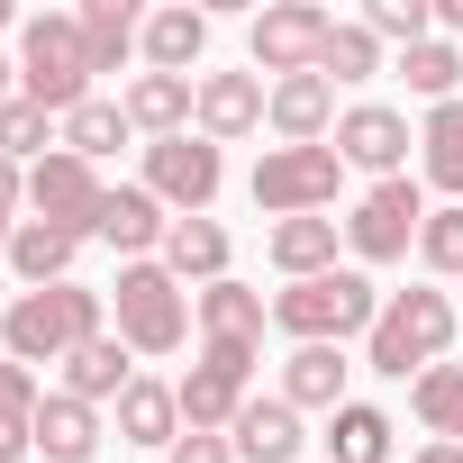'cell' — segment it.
I'll return each mask as SVG.
<instances>
[{"instance_id": "6da1fadb", "label": "cell", "mask_w": 463, "mask_h": 463, "mask_svg": "<svg viewBox=\"0 0 463 463\" xmlns=\"http://www.w3.org/2000/svg\"><path fill=\"white\" fill-rule=\"evenodd\" d=\"M454 327H463V309H454L436 282L382 291V318H373V336H364V373H382V382H418L427 364L454 354Z\"/></svg>"}, {"instance_id": "7a4b0ae2", "label": "cell", "mask_w": 463, "mask_h": 463, "mask_svg": "<svg viewBox=\"0 0 463 463\" xmlns=\"http://www.w3.org/2000/svg\"><path fill=\"white\" fill-rule=\"evenodd\" d=\"M109 327V291H82V282H55V291H19L0 309V354L10 364H64L73 345H91Z\"/></svg>"}, {"instance_id": "3957f363", "label": "cell", "mask_w": 463, "mask_h": 463, "mask_svg": "<svg viewBox=\"0 0 463 463\" xmlns=\"http://www.w3.org/2000/svg\"><path fill=\"white\" fill-rule=\"evenodd\" d=\"M373 318H382V291H373L364 264H336L318 282H282L273 291V327L291 345H345V336H373Z\"/></svg>"}, {"instance_id": "277c9868", "label": "cell", "mask_w": 463, "mask_h": 463, "mask_svg": "<svg viewBox=\"0 0 463 463\" xmlns=\"http://www.w3.org/2000/svg\"><path fill=\"white\" fill-rule=\"evenodd\" d=\"M19 100L73 118L91 100V55H82V19L73 10H37L19 19Z\"/></svg>"}, {"instance_id": "5b68a950", "label": "cell", "mask_w": 463, "mask_h": 463, "mask_svg": "<svg viewBox=\"0 0 463 463\" xmlns=\"http://www.w3.org/2000/svg\"><path fill=\"white\" fill-rule=\"evenodd\" d=\"M109 309H118L128 354H182V345H191V291H182L164 264H118Z\"/></svg>"}, {"instance_id": "8992f818", "label": "cell", "mask_w": 463, "mask_h": 463, "mask_svg": "<svg viewBox=\"0 0 463 463\" xmlns=\"http://www.w3.org/2000/svg\"><path fill=\"white\" fill-rule=\"evenodd\" d=\"M336 191H345L336 146H264V164H255V209L264 218H327Z\"/></svg>"}, {"instance_id": "52a82bcc", "label": "cell", "mask_w": 463, "mask_h": 463, "mask_svg": "<svg viewBox=\"0 0 463 463\" xmlns=\"http://www.w3.org/2000/svg\"><path fill=\"white\" fill-rule=\"evenodd\" d=\"M173 391H182V427L191 436H227L237 409L255 400V345H200V364Z\"/></svg>"}, {"instance_id": "ba28073f", "label": "cell", "mask_w": 463, "mask_h": 463, "mask_svg": "<svg viewBox=\"0 0 463 463\" xmlns=\"http://www.w3.org/2000/svg\"><path fill=\"white\" fill-rule=\"evenodd\" d=\"M327 37H336V19L318 0H273V10H255V28H246V55H255V73L291 82V73H318Z\"/></svg>"}, {"instance_id": "9c48e42d", "label": "cell", "mask_w": 463, "mask_h": 463, "mask_svg": "<svg viewBox=\"0 0 463 463\" xmlns=\"http://www.w3.org/2000/svg\"><path fill=\"white\" fill-rule=\"evenodd\" d=\"M218 182H227V155H218L200 128H191V137H155V146H146V191H155L173 218H209Z\"/></svg>"}, {"instance_id": "30bf717a", "label": "cell", "mask_w": 463, "mask_h": 463, "mask_svg": "<svg viewBox=\"0 0 463 463\" xmlns=\"http://www.w3.org/2000/svg\"><path fill=\"white\" fill-rule=\"evenodd\" d=\"M418 227H427V200H418V182L400 173V182H373V191L354 200L345 246H354V264H400V255L418 246Z\"/></svg>"}, {"instance_id": "8fae6325", "label": "cell", "mask_w": 463, "mask_h": 463, "mask_svg": "<svg viewBox=\"0 0 463 463\" xmlns=\"http://www.w3.org/2000/svg\"><path fill=\"white\" fill-rule=\"evenodd\" d=\"M100 200H109L100 164H82V155H64V146H55L46 164H28V209H37L46 227H73V237H91Z\"/></svg>"}, {"instance_id": "7c38bea8", "label": "cell", "mask_w": 463, "mask_h": 463, "mask_svg": "<svg viewBox=\"0 0 463 463\" xmlns=\"http://www.w3.org/2000/svg\"><path fill=\"white\" fill-rule=\"evenodd\" d=\"M409 118L391 109V100H354L345 118H336V155H345V173H373V182H400L409 173Z\"/></svg>"}, {"instance_id": "4fadbf2b", "label": "cell", "mask_w": 463, "mask_h": 463, "mask_svg": "<svg viewBox=\"0 0 463 463\" xmlns=\"http://www.w3.org/2000/svg\"><path fill=\"white\" fill-rule=\"evenodd\" d=\"M91 237H100V246H118V264H155V255H164V237H173V209H164L146 182H118V191L100 200V218H91Z\"/></svg>"}, {"instance_id": "5bb4252c", "label": "cell", "mask_w": 463, "mask_h": 463, "mask_svg": "<svg viewBox=\"0 0 463 463\" xmlns=\"http://www.w3.org/2000/svg\"><path fill=\"white\" fill-rule=\"evenodd\" d=\"M191 327H200V345H255L264 354V327H273V300L255 291V282H209V291H191Z\"/></svg>"}, {"instance_id": "9a60e30c", "label": "cell", "mask_w": 463, "mask_h": 463, "mask_svg": "<svg viewBox=\"0 0 463 463\" xmlns=\"http://www.w3.org/2000/svg\"><path fill=\"white\" fill-rule=\"evenodd\" d=\"M264 109H273V82H264V73H200V137H209V146L255 137Z\"/></svg>"}, {"instance_id": "2e32d148", "label": "cell", "mask_w": 463, "mask_h": 463, "mask_svg": "<svg viewBox=\"0 0 463 463\" xmlns=\"http://www.w3.org/2000/svg\"><path fill=\"white\" fill-rule=\"evenodd\" d=\"M336 82L327 73H291V82H273V109H264V128L282 137V146H327L336 137Z\"/></svg>"}, {"instance_id": "e0dca14e", "label": "cell", "mask_w": 463, "mask_h": 463, "mask_svg": "<svg viewBox=\"0 0 463 463\" xmlns=\"http://www.w3.org/2000/svg\"><path fill=\"white\" fill-rule=\"evenodd\" d=\"M118 109H128V128L155 146V137H191V118H200V82H182V73H137L128 91H118Z\"/></svg>"}, {"instance_id": "ac0fdd59", "label": "cell", "mask_w": 463, "mask_h": 463, "mask_svg": "<svg viewBox=\"0 0 463 463\" xmlns=\"http://www.w3.org/2000/svg\"><path fill=\"white\" fill-rule=\"evenodd\" d=\"M146 73H182L200 82V55H209V10H191V0H173V10H146Z\"/></svg>"}, {"instance_id": "d6986e66", "label": "cell", "mask_w": 463, "mask_h": 463, "mask_svg": "<svg viewBox=\"0 0 463 463\" xmlns=\"http://www.w3.org/2000/svg\"><path fill=\"white\" fill-rule=\"evenodd\" d=\"M227 445H237V463H300L309 427H300V409H291V400L273 391V400H246V409H237Z\"/></svg>"}, {"instance_id": "ffe728a7", "label": "cell", "mask_w": 463, "mask_h": 463, "mask_svg": "<svg viewBox=\"0 0 463 463\" xmlns=\"http://www.w3.org/2000/svg\"><path fill=\"white\" fill-rule=\"evenodd\" d=\"M336 246H345V218H273V237H264V255H273L282 282L336 273Z\"/></svg>"}, {"instance_id": "44dd1931", "label": "cell", "mask_w": 463, "mask_h": 463, "mask_svg": "<svg viewBox=\"0 0 463 463\" xmlns=\"http://www.w3.org/2000/svg\"><path fill=\"white\" fill-rule=\"evenodd\" d=\"M137 382V354H128V336L118 327H100L91 345H73L64 354V391L73 400H91V409H118V391Z\"/></svg>"}, {"instance_id": "7402d4cb", "label": "cell", "mask_w": 463, "mask_h": 463, "mask_svg": "<svg viewBox=\"0 0 463 463\" xmlns=\"http://www.w3.org/2000/svg\"><path fill=\"white\" fill-rule=\"evenodd\" d=\"M118 445H182V391L173 382H155V373H137L128 391H118Z\"/></svg>"}, {"instance_id": "603a6c76", "label": "cell", "mask_w": 463, "mask_h": 463, "mask_svg": "<svg viewBox=\"0 0 463 463\" xmlns=\"http://www.w3.org/2000/svg\"><path fill=\"white\" fill-rule=\"evenodd\" d=\"M73 255H82V237H73V227H46V218H19V227H10V273H19L28 291L73 282Z\"/></svg>"}, {"instance_id": "cb8c5ba5", "label": "cell", "mask_w": 463, "mask_h": 463, "mask_svg": "<svg viewBox=\"0 0 463 463\" xmlns=\"http://www.w3.org/2000/svg\"><path fill=\"white\" fill-rule=\"evenodd\" d=\"M227 255H237V246H227V227H218V218H173V237H164L155 264H164L182 291H191V282L209 291V282H227Z\"/></svg>"}, {"instance_id": "d4e9b609", "label": "cell", "mask_w": 463, "mask_h": 463, "mask_svg": "<svg viewBox=\"0 0 463 463\" xmlns=\"http://www.w3.org/2000/svg\"><path fill=\"white\" fill-rule=\"evenodd\" d=\"M37 454L46 463H91L100 454V409L73 400V391H46L37 400Z\"/></svg>"}, {"instance_id": "484cf974", "label": "cell", "mask_w": 463, "mask_h": 463, "mask_svg": "<svg viewBox=\"0 0 463 463\" xmlns=\"http://www.w3.org/2000/svg\"><path fill=\"white\" fill-rule=\"evenodd\" d=\"M82 55H91V73H118L137 46H146V10L137 0H82Z\"/></svg>"}, {"instance_id": "4316f807", "label": "cell", "mask_w": 463, "mask_h": 463, "mask_svg": "<svg viewBox=\"0 0 463 463\" xmlns=\"http://www.w3.org/2000/svg\"><path fill=\"white\" fill-rule=\"evenodd\" d=\"M345 373H354L345 345H291V364H282V400L336 418V409H345Z\"/></svg>"}, {"instance_id": "83f0119b", "label": "cell", "mask_w": 463, "mask_h": 463, "mask_svg": "<svg viewBox=\"0 0 463 463\" xmlns=\"http://www.w3.org/2000/svg\"><path fill=\"white\" fill-rule=\"evenodd\" d=\"M391 445H400V427H391V409H373V400H345V409L327 418V463H391Z\"/></svg>"}, {"instance_id": "f1b7e54d", "label": "cell", "mask_w": 463, "mask_h": 463, "mask_svg": "<svg viewBox=\"0 0 463 463\" xmlns=\"http://www.w3.org/2000/svg\"><path fill=\"white\" fill-rule=\"evenodd\" d=\"M418 173H427L445 200H463V100H436V109H427V128H418Z\"/></svg>"}, {"instance_id": "f546056e", "label": "cell", "mask_w": 463, "mask_h": 463, "mask_svg": "<svg viewBox=\"0 0 463 463\" xmlns=\"http://www.w3.org/2000/svg\"><path fill=\"white\" fill-rule=\"evenodd\" d=\"M128 137H137V128H128V109H118V100H100V91H91V100L55 128V146H64V155H82V164H109Z\"/></svg>"}, {"instance_id": "4dcf8cb0", "label": "cell", "mask_w": 463, "mask_h": 463, "mask_svg": "<svg viewBox=\"0 0 463 463\" xmlns=\"http://www.w3.org/2000/svg\"><path fill=\"white\" fill-rule=\"evenodd\" d=\"M409 418H418L427 436L463 445V364H427V373L409 382Z\"/></svg>"}, {"instance_id": "1f68e13d", "label": "cell", "mask_w": 463, "mask_h": 463, "mask_svg": "<svg viewBox=\"0 0 463 463\" xmlns=\"http://www.w3.org/2000/svg\"><path fill=\"white\" fill-rule=\"evenodd\" d=\"M391 73H400V82H409V91H418L427 109H436V100H463V55H454L445 37H427V46H409V55H400Z\"/></svg>"}, {"instance_id": "d6a6232c", "label": "cell", "mask_w": 463, "mask_h": 463, "mask_svg": "<svg viewBox=\"0 0 463 463\" xmlns=\"http://www.w3.org/2000/svg\"><path fill=\"white\" fill-rule=\"evenodd\" d=\"M318 73H327V82H373V73H382V37H373L364 19H336V37H327Z\"/></svg>"}, {"instance_id": "836d02e7", "label": "cell", "mask_w": 463, "mask_h": 463, "mask_svg": "<svg viewBox=\"0 0 463 463\" xmlns=\"http://www.w3.org/2000/svg\"><path fill=\"white\" fill-rule=\"evenodd\" d=\"M364 28H373L382 46H400V55H409V46H427V37H436V0H364Z\"/></svg>"}, {"instance_id": "e575fe53", "label": "cell", "mask_w": 463, "mask_h": 463, "mask_svg": "<svg viewBox=\"0 0 463 463\" xmlns=\"http://www.w3.org/2000/svg\"><path fill=\"white\" fill-rule=\"evenodd\" d=\"M46 128H64V118L37 109V100H0V155H10V164H46V155H55Z\"/></svg>"}, {"instance_id": "d590c367", "label": "cell", "mask_w": 463, "mask_h": 463, "mask_svg": "<svg viewBox=\"0 0 463 463\" xmlns=\"http://www.w3.org/2000/svg\"><path fill=\"white\" fill-rule=\"evenodd\" d=\"M418 264H427L436 282H463V200L427 209V227H418Z\"/></svg>"}, {"instance_id": "8d00e7d4", "label": "cell", "mask_w": 463, "mask_h": 463, "mask_svg": "<svg viewBox=\"0 0 463 463\" xmlns=\"http://www.w3.org/2000/svg\"><path fill=\"white\" fill-rule=\"evenodd\" d=\"M37 454V409H0V463H28Z\"/></svg>"}, {"instance_id": "74e56055", "label": "cell", "mask_w": 463, "mask_h": 463, "mask_svg": "<svg viewBox=\"0 0 463 463\" xmlns=\"http://www.w3.org/2000/svg\"><path fill=\"white\" fill-rule=\"evenodd\" d=\"M37 400H46V391H37V373L0 354V409H37Z\"/></svg>"}, {"instance_id": "f35d334b", "label": "cell", "mask_w": 463, "mask_h": 463, "mask_svg": "<svg viewBox=\"0 0 463 463\" xmlns=\"http://www.w3.org/2000/svg\"><path fill=\"white\" fill-rule=\"evenodd\" d=\"M164 463H237V445H227V436H191V427H182V445H173Z\"/></svg>"}, {"instance_id": "ab89813d", "label": "cell", "mask_w": 463, "mask_h": 463, "mask_svg": "<svg viewBox=\"0 0 463 463\" xmlns=\"http://www.w3.org/2000/svg\"><path fill=\"white\" fill-rule=\"evenodd\" d=\"M10 209H28V164L0 155V218H10Z\"/></svg>"}, {"instance_id": "60d3db41", "label": "cell", "mask_w": 463, "mask_h": 463, "mask_svg": "<svg viewBox=\"0 0 463 463\" xmlns=\"http://www.w3.org/2000/svg\"><path fill=\"white\" fill-rule=\"evenodd\" d=\"M436 37H445V46L463 37V0H436Z\"/></svg>"}, {"instance_id": "b9f144b4", "label": "cell", "mask_w": 463, "mask_h": 463, "mask_svg": "<svg viewBox=\"0 0 463 463\" xmlns=\"http://www.w3.org/2000/svg\"><path fill=\"white\" fill-rule=\"evenodd\" d=\"M409 463H463V445H445V436H427V445H418Z\"/></svg>"}, {"instance_id": "7bdbcfd3", "label": "cell", "mask_w": 463, "mask_h": 463, "mask_svg": "<svg viewBox=\"0 0 463 463\" xmlns=\"http://www.w3.org/2000/svg\"><path fill=\"white\" fill-rule=\"evenodd\" d=\"M0 100H19V64L10 55H0Z\"/></svg>"}, {"instance_id": "ee69618b", "label": "cell", "mask_w": 463, "mask_h": 463, "mask_svg": "<svg viewBox=\"0 0 463 463\" xmlns=\"http://www.w3.org/2000/svg\"><path fill=\"white\" fill-rule=\"evenodd\" d=\"M10 227H19V218H0V264H10Z\"/></svg>"}, {"instance_id": "f6af8a7d", "label": "cell", "mask_w": 463, "mask_h": 463, "mask_svg": "<svg viewBox=\"0 0 463 463\" xmlns=\"http://www.w3.org/2000/svg\"><path fill=\"white\" fill-rule=\"evenodd\" d=\"M10 19H19V10H10V0H0V28H10Z\"/></svg>"}]
</instances>
